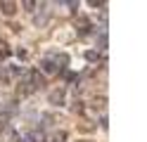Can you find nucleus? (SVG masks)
<instances>
[{
    "instance_id": "f257e3e1",
    "label": "nucleus",
    "mask_w": 147,
    "mask_h": 142,
    "mask_svg": "<svg viewBox=\"0 0 147 142\" xmlns=\"http://www.w3.org/2000/svg\"><path fill=\"white\" fill-rule=\"evenodd\" d=\"M3 7H5V12H7V14H12V12H14V5H12V3H5Z\"/></svg>"
}]
</instances>
